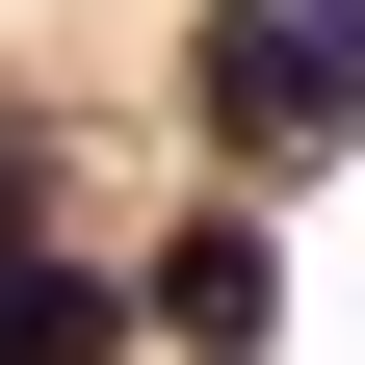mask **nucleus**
Returning a JSON list of instances; mask_svg holds the SVG:
<instances>
[{
	"mask_svg": "<svg viewBox=\"0 0 365 365\" xmlns=\"http://www.w3.org/2000/svg\"><path fill=\"white\" fill-rule=\"evenodd\" d=\"M261 313H287V261H261V209H182V235H157V339L261 365Z\"/></svg>",
	"mask_w": 365,
	"mask_h": 365,
	"instance_id": "f03ea898",
	"label": "nucleus"
},
{
	"mask_svg": "<svg viewBox=\"0 0 365 365\" xmlns=\"http://www.w3.org/2000/svg\"><path fill=\"white\" fill-rule=\"evenodd\" d=\"M182 105L235 130V157H313V130L365 105V0H209V53H182Z\"/></svg>",
	"mask_w": 365,
	"mask_h": 365,
	"instance_id": "f257e3e1",
	"label": "nucleus"
},
{
	"mask_svg": "<svg viewBox=\"0 0 365 365\" xmlns=\"http://www.w3.org/2000/svg\"><path fill=\"white\" fill-rule=\"evenodd\" d=\"M105 339H130V287H105V261H53V235L0 261V365H105Z\"/></svg>",
	"mask_w": 365,
	"mask_h": 365,
	"instance_id": "7ed1b4c3",
	"label": "nucleus"
}]
</instances>
